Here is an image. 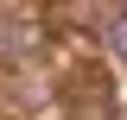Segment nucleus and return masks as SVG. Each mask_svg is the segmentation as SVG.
<instances>
[{"mask_svg": "<svg viewBox=\"0 0 127 120\" xmlns=\"http://www.w3.org/2000/svg\"><path fill=\"white\" fill-rule=\"evenodd\" d=\"M108 44H114V57H127V13L108 19Z\"/></svg>", "mask_w": 127, "mask_h": 120, "instance_id": "nucleus-1", "label": "nucleus"}]
</instances>
